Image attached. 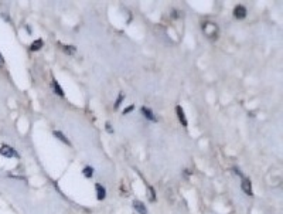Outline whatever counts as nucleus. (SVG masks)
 I'll return each mask as SVG.
<instances>
[{"label": "nucleus", "instance_id": "f257e3e1", "mask_svg": "<svg viewBox=\"0 0 283 214\" xmlns=\"http://www.w3.org/2000/svg\"><path fill=\"white\" fill-rule=\"evenodd\" d=\"M203 30L205 33V35L208 39H215L218 35V27L214 24V23H204L203 24Z\"/></svg>", "mask_w": 283, "mask_h": 214}, {"label": "nucleus", "instance_id": "f03ea898", "mask_svg": "<svg viewBox=\"0 0 283 214\" xmlns=\"http://www.w3.org/2000/svg\"><path fill=\"white\" fill-rule=\"evenodd\" d=\"M0 155H2V156H6V157H16V156H19L16 150H14L13 147H10V146H2V147H0Z\"/></svg>", "mask_w": 283, "mask_h": 214}, {"label": "nucleus", "instance_id": "7ed1b4c3", "mask_svg": "<svg viewBox=\"0 0 283 214\" xmlns=\"http://www.w3.org/2000/svg\"><path fill=\"white\" fill-rule=\"evenodd\" d=\"M242 190H244V193H246L249 197H252L254 196V193H252V184H251V180L246 179V177H242V184H241Z\"/></svg>", "mask_w": 283, "mask_h": 214}, {"label": "nucleus", "instance_id": "20e7f679", "mask_svg": "<svg viewBox=\"0 0 283 214\" xmlns=\"http://www.w3.org/2000/svg\"><path fill=\"white\" fill-rule=\"evenodd\" d=\"M234 16L236 19H245L246 17V9H245L242 4H238V6H235L234 9Z\"/></svg>", "mask_w": 283, "mask_h": 214}, {"label": "nucleus", "instance_id": "39448f33", "mask_svg": "<svg viewBox=\"0 0 283 214\" xmlns=\"http://www.w3.org/2000/svg\"><path fill=\"white\" fill-rule=\"evenodd\" d=\"M176 112H177V116H178V121H180V123L187 128L188 122H187V118H186V115H184L183 108H181V106H176Z\"/></svg>", "mask_w": 283, "mask_h": 214}, {"label": "nucleus", "instance_id": "423d86ee", "mask_svg": "<svg viewBox=\"0 0 283 214\" xmlns=\"http://www.w3.org/2000/svg\"><path fill=\"white\" fill-rule=\"evenodd\" d=\"M133 207H135V210L137 211L139 214H147V208H146V206L143 204L140 200H135V201H133Z\"/></svg>", "mask_w": 283, "mask_h": 214}, {"label": "nucleus", "instance_id": "0eeeda50", "mask_svg": "<svg viewBox=\"0 0 283 214\" xmlns=\"http://www.w3.org/2000/svg\"><path fill=\"white\" fill-rule=\"evenodd\" d=\"M142 114H143V115H145L146 118L149 119V121H153V122L157 121V118L155 116V114H153V112H151L149 108H146V106H142Z\"/></svg>", "mask_w": 283, "mask_h": 214}, {"label": "nucleus", "instance_id": "6e6552de", "mask_svg": "<svg viewBox=\"0 0 283 214\" xmlns=\"http://www.w3.org/2000/svg\"><path fill=\"white\" fill-rule=\"evenodd\" d=\"M95 188H97V196H98V200H103L106 196V190L105 187H103L102 184H99V183H97L95 184Z\"/></svg>", "mask_w": 283, "mask_h": 214}, {"label": "nucleus", "instance_id": "1a4fd4ad", "mask_svg": "<svg viewBox=\"0 0 283 214\" xmlns=\"http://www.w3.org/2000/svg\"><path fill=\"white\" fill-rule=\"evenodd\" d=\"M51 85H52V90H54V92L57 94L58 96H64V91H62V88L60 86V84H58L57 81H55V80H52Z\"/></svg>", "mask_w": 283, "mask_h": 214}, {"label": "nucleus", "instance_id": "9d476101", "mask_svg": "<svg viewBox=\"0 0 283 214\" xmlns=\"http://www.w3.org/2000/svg\"><path fill=\"white\" fill-rule=\"evenodd\" d=\"M52 133H54V136H55V137H58V139H60V141H61V142H64L65 145H68V146H70V145H71V142H70V141H68V139H67V136H65L64 133H61V132H60V131H54V132H52Z\"/></svg>", "mask_w": 283, "mask_h": 214}, {"label": "nucleus", "instance_id": "9b49d317", "mask_svg": "<svg viewBox=\"0 0 283 214\" xmlns=\"http://www.w3.org/2000/svg\"><path fill=\"white\" fill-rule=\"evenodd\" d=\"M43 47V40H34V41H33V44L30 45V50H31V51H38L40 48Z\"/></svg>", "mask_w": 283, "mask_h": 214}, {"label": "nucleus", "instance_id": "f8f14e48", "mask_svg": "<svg viewBox=\"0 0 283 214\" xmlns=\"http://www.w3.org/2000/svg\"><path fill=\"white\" fill-rule=\"evenodd\" d=\"M60 45H61L62 50H64L67 54H70V55L75 54V51H77V48H75L74 45H65V44H60Z\"/></svg>", "mask_w": 283, "mask_h": 214}, {"label": "nucleus", "instance_id": "ddd939ff", "mask_svg": "<svg viewBox=\"0 0 283 214\" xmlns=\"http://www.w3.org/2000/svg\"><path fill=\"white\" fill-rule=\"evenodd\" d=\"M82 173H84V176H87V177H92V173H93V169L91 166H87L84 170H82Z\"/></svg>", "mask_w": 283, "mask_h": 214}, {"label": "nucleus", "instance_id": "4468645a", "mask_svg": "<svg viewBox=\"0 0 283 214\" xmlns=\"http://www.w3.org/2000/svg\"><path fill=\"white\" fill-rule=\"evenodd\" d=\"M149 200L150 201H156V193L153 187H149Z\"/></svg>", "mask_w": 283, "mask_h": 214}, {"label": "nucleus", "instance_id": "2eb2a0df", "mask_svg": "<svg viewBox=\"0 0 283 214\" xmlns=\"http://www.w3.org/2000/svg\"><path fill=\"white\" fill-rule=\"evenodd\" d=\"M123 98H125V95H123V94H120V95L118 96V99H116V102H115V109H118V108H119V105L122 104Z\"/></svg>", "mask_w": 283, "mask_h": 214}, {"label": "nucleus", "instance_id": "dca6fc26", "mask_svg": "<svg viewBox=\"0 0 283 214\" xmlns=\"http://www.w3.org/2000/svg\"><path fill=\"white\" fill-rule=\"evenodd\" d=\"M133 109H135V105H130V106H128V108H126L125 111H123V114L126 115V114H129V112H130V111H133Z\"/></svg>", "mask_w": 283, "mask_h": 214}, {"label": "nucleus", "instance_id": "f3484780", "mask_svg": "<svg viewBox=\"0 0 283 214\" xmlns=\"http://www.w3.org/2000/svg\"><path fill=\"white\" fill-rule=\"evenodd\" d=\"M105 128H106V131H109L110 133H112L113 132V129H112V126H110V123L109 122H106V125H105Z\"/></svg>", "mask_w": 283, "mask_h": 214}]
</instances>
